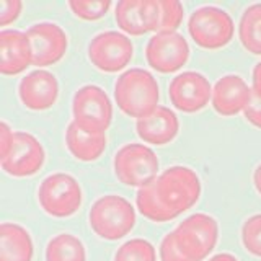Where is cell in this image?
I'll use <instances>...</instances> for the list:
<instances>
[{"label": "cell", "instance_id": "cell-17", "mask_svg": "<svg viewBox=\"0 0 261 261\" xmlns=\"http://www.w3.org/2000/svg\"><path fill=\"white\" fill-rule=\"evenodd\" d=\"M136 130L145 144L165 145L178 136L179 121L176 114L167 106H157L150 114L137 119Z\"/></svg>", "mask_w": 261, "mask_h": 261}, {"label": "cell", "instance_id": "cell-11", "mask_svg": "<svg viewBox=\"0 0 261 261\" xmlns=\"http://www.w3.org/2000/svg\"><path fill=\"white\" fill-rule=\"evenodd\" d=\"M147 64L160 73H171L190 59V44L179 33H157L145 46Z\"/></svg>", "mask_w": 261, "mask_h": 261}, {"label": "cell", "instance_id": "cell-18", "mask_svg": "<svg viewBox=\"0 0 261 261\" xmlns=\"http://www.w3.org/2000/svg\"><path fill=\"white\" fill-rule=\"evenodd\" d=\"M65 144L69 152L80 162H95L106 149V134H96L80 127L72 121L65 130Z\"/></svg>", "mask_w": 261, "mask_h": 261}, {"label": "cell", "instance_id": "cell-21", "mask_svg": "<svg viewBox=\"0 0 261 261\" xmlns=\"http://www.w3.org/2000/svg\"><path fill=\"white\" fill-rule=\"evenodd\" d=\"M46 261H87V251L75 235L59 233L47 243Z\"/></svg>", "mask_w": 261, "mask_h": 261}, {"label": "cell", "instance_id": "cell-16", "mask_svg": "<svg viewBox=\"0 0 261 261\" xmlns=\"http://www.w3.org/2000/svg\"><path fill=\"white\" fill-rule=\"evenodd\" d=\"M33 64V51L27 33L18 30L0 31V72L18 75Z\"/></svg>", "mask_w": 261, "mask_h": 261}, {"label": "cell", "instance_id": "cell-19", "mask_svg": "<svg viewBox=\"0 0 261 261\" xmlns=\"http://www.w3.org/2000/svg\"><path fill=\"white\" fill-rule=\"evenodd\" d=\"M33 240L24 227L15 222L0 225V261H31Z\"/></svg>", "mask_w": 261, "mask_h": 261}, {"label": "cell", "instance_id": "cell-22", "mask_svg": "<svg viewBox=\"0 0 261 261\" xmlns=\"http://www.w3.org/2000/svg\"><path fill=\"white\" fill-rule=\"evenodd\" d=\"M142 0H121L114 8V18L118 27L130 36H142L147 33L141 16Z\"/></svg>", "mask_w": 261, "mask_h": 261}, {"label": "cell", "instance_id": "cell-24", "mask_svg": "<svg viewBox=\"0 0 261 261\" xmlns=\"http://www.w3.org/2000/svg\"><path fill=\"white\" fill-rule=\"evenodd\" d=\"M114 261H157V253L150 242L133 239L118 248Z\"/></svg>", "mask_w": 261, "mask_h": 261}, {"label": "cell", "instance_id": "cell-5", "mask_svg": "<svg viewBox=\"0 0 261 261\" xmlns=\"http://www.w3.org/2000/svg\"><path fill=\"white\" fill-rule=\"evenodd\" d=\"M178 247L191 261H204L216 248L219 240L217 220L209 214H193L186 217L175 230Z\"/></svg>", "mask_w": 261, "mask_h": 261}, {"label": "cell", "instance_id": "cell-6", "mask_svg": "<svg viewBox=\"0 0 261 261\" xmlns=\"http://www.w3.org/2000/svg\"><path fill=\"white\" fill-rule=\"evenodd\" d=\"M38 201L46 214L53 217H70L82 206V188L72 175L53 173L39 185Z\"/></svg>", "mask_w": 261, "mask_h": 261}, {"label": "cell", "instance_id": "cell-35", "mask_svg": "<svg viewBox=\"0 0 261 261\" xmlns=\"http://www.w3.org/2000/svg\"><path fill=\"white\" fill-rule=\"evenodd\" d=\"M253 183H255L256 191L261 194V165H258L256 170H255V173H253Z\"/></svg>", "mask_w": 261, "mask_h": 261}, {"label": "cell", "instance_id": "cell-27", "mask_svg": "<svg viewBox=\"0 0 261 261\" xmlns=\"http://www.w3.org/2000/svg\"><path fill=\"white\" fill-rule=\"evenodd\" d=\"M242 242L248 253L261 258V214L245 220L242 227Z\"/></svg>", "mask_w": 261, "mask_h": 261}, {"label": "cell", "instance_id": "cell-34", "mask_svg": "<svg viewBox=\"0 0 261 261\" xmlns=\"http://www.w3.org/2000/svg\"><path fill=\"white\" fill-rule=\"evenodd\" d=\"M209 261H239L233 255H230V253H219V255L212 256Z\"/></svg>", "mask_w": 261, "mask_h": 261}, {"label": "cell", "instance_id": "cell-14", "mask_svg": "<svg viewBox=\"0 0 261 261\" xmlns=\"http://www.w3.org/2000/svg\"><path fill=\"white\" fill-rule=\"evenodd\" d=\"M20 101L31 111L49 110L59 96V84L51 72L38 69L23 77L18 85Z\"/></svg>", "mask_w": 261, "mask_h": 261}, {"label": "cell", "instance_id": "cell-12", "mask_svg": "<svg viewBox=\"0 0 261 261\" xmlns=\"http://www.w3.org/2000/svg\"><path fill=\"white\" fill-rule=\"evenodd\" d=\"M27 36L33 51V65L47 67L59 62L67 53L69 39L65 31L56 23H36L28 28Z\"/></svg>", "mask_w": 261, "mask_h": 261}, {"label": "cell", "instance_id": "cell-8", "mask_svg": "<svg viewBox=\"0 0 261 261\" xmlns=\"http://www.w3.org/2000/svg\"><path fill=\"white\" fill-rule=\"evenodd\" d=\"M73 121L90 133L106 134L113 119V105L103 88L85 85L79 88L72 100Z\"/></svg>", "mask_w": 261, "mask_h": 261}, {"label": "cell", "instance_id": "cell-31", "mask_svg": "<svg viewBox=\"0 0 261 261\" xmlns=\"http://www.w3.org/2000/svg\"><path fill=\"white\" fill-rule=\"evenodd\" d=\"M243 114H245V118H247L248 122H251L253 126L261 129V98L253 93L248 105L245 106Z\"/></svg>", "mask_w": 261, "mask_h": 261}, {"label": "cell", "instance_id": "cell-2", "mask_svg": "<svg viewBox=\"0 0 261 261\" xmlns=\"http://www.w3.org/2000/svg\"><path fill=\"white\" fill-rule=\"evenodd\" d=\"M160 202L175 219L190 211L201 196V179L190 167L175 165L153 181Z\"/></svg>", "mask_w": 261, "mask_h": 261}, {"label": "cell", "instance_id": "cell-32", "mask_svg": "<svg viewBox=\"0 0 261 261\" xmlns=\"http://www.w3.org/2000/svg\"><path fill=\"white\" fill-rule=\"evenodd\" d=\"M13 130L10 129V126L7 122H2L0 124V159H4L12 147V141H13Z\"/></svg>", "mask_w": 261, "mask_h": 261}, {"label": "cell", "instance_id": "cell-9", "mask_svg": "<svg viewBox=\"0 0 261 261\" xmlns=\"http://www.w3.org/2000/svg\"><path fill=\"white\" fill-rule=\"evenodd\" d=\"M134 56L130 39L118 31H103L88 44V59L98 70L114 73L126 67Z\"/></svg>", "mask_w": 261, "mask_h": 261}, {"label": "cell", "instance_id": "cell-20", "mask_svg": "<svg viewBox=\"0 0 261 261\" xmlns=\"http://www.w3.org/2000/svg\"><path fill=\"white\" fill-rule=\"evenodd\" d=\"M239 39L248 53L261 56V4H253L243 12L239 23Z\"/></svg>", "mask_w": 261, "mask_h": 261}, {"label": "cell", "instance_id": "cell-25", "mask_svg": "<svg viewBox=\"0 0 261 261\" xmlns=\"http://www.w3.org/2000/svg\"><path fill=\"white\" fill-rule=\"evenodd\" d=\"M67 7L79 18L95 21L103 18L108 13V10L111 8V2L110 0H69Z\"/></svg>", "mask_w": 261, "mask_h": 261}, {"label": "cell", "instance_id": "cell-29", "mask_svg": "<svg viewBox=\"0 0 261 261\" xmlns=\"http://www.w3.org/2000/svg\"><path fill=\"white\" fill-rule=\"evenodd\" d=\"M159 255H160V261H191L181 251V248L178 247L173 232H170L168 235L163 237L160 248H159Z\"/></svg>", "mask_w": 261, "mask_h": 261}, {"label": "cell", "instance_id": "cell-3", "mask_svg": "<svg viewBox=\"0 0 261 261\" xmlns=\"http://www.w3.org/2000/svg\"><path fill=\"white\" fill-rule=\"evenodd\" d=\"M90 227L103 240H119L136 225V211L127 199L118 194H106L96 199L88 214Z\"/></svg>", "mask_w": 261, "mask_h": 261}, {"label": "cell", "instance_id": "cell-15", "mask_svg": "<svg viewBox=\"0 0 261 261\" xmlns=\"http://www.w3.org/2000/svg\"><path fill=\"white\" fill-rule=\"evenodd\" d=\"M253 92L240 75L228 73L216 82L212 88V106L220 116H235L245 110Z\"/></svg>", "mask_w": 261, "mask_h": 261}, {"label": "cell", "instance_id": "cell-4", "mask_svg": "<svg viewBox=\"0 0 261 261\" xmlns=\"http://www.w3.org/2000/svg\"><path fill=\"white\" fill-rule=\"evenodd\" d=\"M114 175L126 186L144 188L159 178V159L144 144H126L114 155Z\"/></svg>", "mask_w": 261, "mask_h": 261}, {"label": "cell", "instance_id": "cell-13", "mask_svg": "<svg viewBox=\"0 0 261 261\" xmlns=\"http://www.w3.org/2000/svg\"><path fill=\"white\" fill-rule=\"evenodd\" d=\"M168 96L171 105L178 111L196 113L209 105V100L212 98V87L202 73L188 70L170 82Z\"/></svg>", "mask_w": 261, "mask_h": 261}, {"label": "cell", "instance_id": "cell-33", "mask_svg": "<svg viewBox=\"0 0 261 261\" xmlns=\"http://www.w3.org/2000/svg\"><path fill=\"white\" fill-rule=\"evenodd\" d=\"M251 92L261 98V61L255 65L251 75Z\"/></svg>", "mask_w": 261, "mask_h": 261}, {"label": "cell", "instance_id": "cell-30", "mask_svg": "<svg viewBox=\"0 0 261 261\" xmlns=\"http://www.w3.org/2000/svg\"><path fill=\"white\" fill-rule=\"evenodd\" d=\"M23 4L20 0H0V24L8 27L21 13Z\"/></svg>", "mask_w": 261, "mask_h": 261}, {"label": "cell", "instance_id": "cell-28", "mask_svg": "<svg viewBox=\"0 0 261 261\" xmlns=\"http://www.w3.org/2000/svg\"><path fill=\"white\" fill-rule=\"evenodd\" d=\"M141 16H142V23L147 33L153 31L155 35H157L160 30V18H162L160 0H142Z\"/></svg>", "mask_w": 261, "mask_h": 261}, {"label": "cell", "instance_id": "cell-26", "mask_svg": "<svg viewBox=\"0 0 261 261\" xmlns=\"http://www.w3.org/2000/svg\"><path fill=\"white\" fill-rule=\"evenodd\" d=\"M162 18L159 33H176L183 21V5L178 0H160Z\"/></svg>", "mask_w": 261, "mask_h": 261}, {"label": "cell", "instance_id": "cell-1", "mask_svg": "<svg viewBox=\"0 0 261 261\" xmlns=\"http://www.w3.org/2000/svg\"><path fill=\"white\" fill-rule=\"evenodd\" d=\"M160 90L155 77L144 69H129L114 84L118 108L130 118L141 119L159 106Z\"/></svg>", "mask_w": 261, "mask_h": 261}, {"label": "cell", "instance_id": "cell-7", "mask_svg": "<svg viewBox=\"0 0 261 261\" xmlns=\"http://www.w3.org/2000/svg\"><path fill=\"white\" fill-rule=\"evenodd\" d=\"M193 41L204 49H220L233 39L235 24L232 16L219 7H201L188 21Z\"/></svg>", "mask_w": 261, "mask_h": 261}, {"label": "cell", "instance_id": "cell-23", "mask_svg": "<svg viewBox=\"0 0 261 261\" xmlns=\"http://www.w3.org/2000/svg\"><path fill=\"white\" fill-rule=\"evenodd\" d=\"M136 204L139 212L149 220H153V222H168V220L175 219L160 202L153 183H150L149 186H144L137 191Z\"/></svg>", "mask_w": 261, "mask_h": 261}, {"label": "cell", "instance_id": "cell-10", "mask_svg": "<svg viewBox=\"0 0 261 261\" xmlns=\"http://www.w3.org/2000/svg\"><path fill=\"white\" fill-rule=\"evenodd\" d=\"M46 159L44 147L38 139L24 130H16L13 134L12 147L4 159H0V165L5 173L15 178L33 176L41 170Z\"/></svg>", "mask_w": 261, "mask_h": 261}]
</instances>
